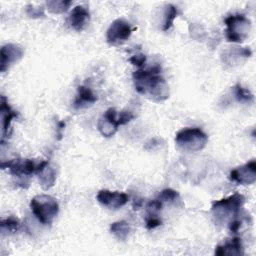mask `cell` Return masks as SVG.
I'll use <instances>...</instances> for the list:
<instances>
[{"label":"cell","mask_w":256,"mask_h":256,"mask_svg":"<svg viewBox=\"0 0 256 256\" xmlns=\"http://www.w3.org/2000/svg\"><path fill=\"white\" fill-rule=\"evenodd\" d=\"M161 68L154 66L149 69H140L133 73L135 89L148 95L154 101H163L169 97V89L165 80L160 76Z\"/></svg>","instance_id":"cell-1"},{"label":"cell","mask_w":256,"mask_h":256,"mask_svg":"<svg viewBox=\"0 0 256 256\" xmlns=\"http://www.w3.org/2000/svg\"><path fill=\"white\" fill-rule=\"evenodd\" d=\"M30 207L36 219L44 225L51 224L59 211L56 199L46 194L33 197L30 201Z\"/></svg>","instance_id":"cell-2"},{"label":"cell","mask_w":256,"mask_h":256,"mask_svg":"<svg viewBox=\"0 0 256 256\" xmlns=\"http://www.w3.org/2000/svg\"><path fill=\"white\" fill-rule=\"evenodd\" d=\"M208 141L207 134L200 128H183L176 133L175 143L183 151L197 152L202 150Z\"/></svg>","instance_id":"cell-3"},{"label":"cell","mask_w":256,"mask_h":256,"mask_svg":"<svg viewBox=\"0 0 256 256\" xmlns=\"http://www.w3.org/2000/svg\"><path fill=\"white\" fill-rule=\"evenodd\" d=\"M244 204V197L239 193H234L226 198L214 201L212 212L218 222H223L227 218L236 217Z\"/></svg>","instance_id":"cell-4"},{"label":"cell","mask_w":256,"mask_h":256,"mask_svg":"<svg viewBox=\"0 0 256 256\" xmlns=\"http://www.w3.org/2000/svg\"><path fill=\"white\" fill-rule=\"evenodd\" d=\"M226 38L230 42H242L250 30V21L242 14L230 15L225 19Z\"/></svg>","instance_id":"cell-5"},{"label":"cell","mask_w":256,"mask_h":256,"mask_svg":"<svg viewBox=\"0 0 256 256\" xmlns=\"http://www.w3.org/2000/svg\"><path fill=\"white\" fill-rule=\"evenodd\" d=\"M132 31L133 29L127 21H125L124 19H116L111 23L107 30V42L110 44L122 43L130 37Z\"/></svg>","instance_id":"cell-6"},{"label":"cell","mask_w":256,"mask_h":256,"mask_svg":"<svg viewBox=\"0 0 256 256\" xmlns=\"http://www.w3.org/2000/svg\"><path fill=\"white\" fill-rule=\"evenodd\" d=\"M229 179L241 185L253 184L256 180V162L251 160L244 165H241L233 170L229 174Z\"/></svg>","instance_id":"cell-7"},{"label":"cell","mask_w":256,"mask_h":256,"mask_svg":"<svg viewBox=\"0 0 256 256\" xmlns=\"http://www.w3.org/2000/svg\"><path fill=\"white\" fill-rule=\"evenodd\" d=\"M37 166L31 159H14L8 162H2V168H8L13 176L17 177H29L33 173H36Z\"/></svg>","instance_id":"cell-8"},{"label":"cell","mask_w":256,"mask_h":256,"mask_svg":"<svg viewBox=\"0 0 256 256\" xmlns=\"http://www.w3.org/2000/svg\"><path fill=\"white\" fill-rule=\"evenodd\" d=\"M96 198L101 205L114 210L121 208L129 200L127 194L118 191H110L107 189L100 190Z\"/></svg>","instance_id":"cell-9"},{"label":"cell","mask_w":256,"mask_h":256,"mask_svg":"<svg viewBox=\"0 0 256 256\" xmlns=\"http://www.w3.org/2000/svg\"><path fill=\"white\" fill-rule=\"evenodd\" d=\"M119 126L120 124L118 122V115L115 108L107 109L97 124L99 132L105 137L113 136Z\"/></svg>","instance_id":"cell-10"},{"label":"cell","mask_w":256,"mask_h":256,"mask_svg":"<svg viewBox=\"0 0 256 256\" xmlns=\"http://www.w3.org/2000/svg\"><path fill=\"white\" fill-rule=\"evenodd\" d=\"M23 56V49L16 44H6L0 51V71L5 72L10 65L20 60Z\"/></svg>","instance_id":"cell-11"},{"label":"cell","mask_w":256,"mask_h":256,"mask_svg":"<svg viewBox=\"0 0 256 256\" xmlns=\"http://www.w3.org/2000/svg\"><path fill=\"white\" fill-rule=\"evenodd\" d=\"M69 24L76 31H82L89 21V11L82 5L75 6L69 14Z\"/></svg>","instance_id":"cell-12"},{"label":"cell","mask_w":256,"mask_h":256,"mask_svg":"<svg viewBox=\"0 0 256 256\" xmlns=\"http://www.w3.org/2000/svg\"><path fill=\"white\" fill-rule=\"evenodd\" d=\"M36 173L39 176V182L43 189H49L54 185L56 180V173L52 167L49 166L47 161H42L37 166Z\"/></svg>","instance_id":"cell-13"},{"label":"cell","mask_w":256,"mask_h":256,"mask_svg":"<svg viewBox=\"0 0 256 256\" xmlns=\"http://www.w3.org/2000/svg\"><path fill=\"white\" fill-rule=\"evenodd\" d=\"M0 111L2 116V132L3 136H8V130L10 129V124L14 118L17 117V112L14 111L8 104L5 96H1Z\"/></svg>","instance_id":"cell-14"},{"label":"cell","mask_w":256,"mask_h":256,"mask_svg":"<svg viewBox=\"0 0 256 256\" xmlns=\"http://www.w3.org/2000/svg\"><path fill=\"white\" fill-rule=\"evenodd\" d=\"M215 254L219 256L223 255H242L243 246L241 239L238 237L232 238L230 241L225 242L223 245H218L215 248Z\"/></svg>","instance_id":"cell-15"},{"label":"cell","mask_w":256,"mask_h":256,"mask_svg":"<svg viewBox=\"0 0 256 256\" xmlns=\"http://www.w3.org/2000/svg\"><path fill=\"white\" fill-rule=\"evenodd\" d=\"M77 96L74 100L73 106L76 109L82 108V107H86L87 105L93 104L94 102H96L97 97L94 95V93L91 91L90 88L86 87V86H78L77 88Z\"/></svg>","instance_id":"cell-16"},{"label":"cell","mask_w":256,"mask_h":256,"mask_svg":"<svg viewBox=\"0 0 256 256\" xmlns=\"http://www.w3.org/2000/svg\"><path fill=\"white\" fill-rule=\"evenodd\" d=\"M110 231L112 234L115 235L116 238L125 241L130 232V226L129 223H127L126 221H118L111 224Z\"/></svg>","instance_id":"cell-17"},{"label":"cell","mask_w":256,"mask_h":256,"mask_svg":"<svg viewBox=\"0 0 256 256\" xmlns=\"http://www.w3.org/2000/svg\"><path fill=\"white\" fill-rule=\"evenodd\" d=\"M177 8L171 4H168L166 9H165V13H164V23H163V27L162 30L166 31L168 29H170V27L172 26L174 19L177 16Z\"/></svg>","instance_id":"cell-18"},{"label":"cell","mask_w":256,"mask_h":256,"mask_svg":"<svg viewBox=\"0 0 256 256\" xmlns=\"http://www.w3.org/2000/svg\"><path fill=\"white\" fill-rule=\"evenodd\" d=\"M234 94L236 99L239 102H252L253 101V95L250 93L249 90L243 88L240 84H236L234 87Z\"/></svg>","instance_id":"cell-19"},{"label":"cell","mask_w":256,"mask_h":256,"mask_svg":"<svg viewBox=\"0 0 256 256\" xmlns=\"http://www.w3.org/2000/svg\"><path fill=\"white\" fill-rule=\"evenodd\" d=\"M70 1H49L47 2V6L49 11L53 13H62L65 12L70 6Z\"/></svg>","instance_id":"cell-20"},{"label":"cell","mask_w":256,"mask_h":256,"mask_svg":"<svg viewBox=\"0 0 256 256\" xmlns=\"http://www.w3.org/2000/svg\"><path fill=\"white\" fill-rule=\"evenodd\" d=\"M19 228V221L14 217H8L1 221V229L2 231L15 232Z\"/></svg>","instance_id":"cell-21"},{"label":"cell","mask_w":256,"mask_h":256,"mask_svg":"<svg viewBox=\"0 0 256 256\" xmlns=\"http://www.w3.org/2000/svg\"><path fill=\"white\" fill-rule=\"evenodd\" d=\"M161 208H162V202L159 199L149 201L148 204L146 205V211H147L148 217H157L158 212L161 210Z\"/></svg>","instance_id":"cell-22"},{"label":"cell","mask_w":256,"mask_h":256,"mask_svg":"<svg viewBox=\"0 0 256 256\" xmlns=\"http://www.w3.org/2000/svg\"><path fill=\"white\" fill-rule=\"evenodd\" d=\"M179 197V194L177 191L173 190V189H170V188H167V189H164L161 191V193L159 194V197L158 199L162 202V201H166V202H170V201H174L176 200L177 198Z\"/></svg>","instance_id":"cell-23"},{"label":"cell","mask_w":256,"mask_h":256,"mask_svg":"<svg viewBox=\"0 0 256 256\" xmlns=\"http://www.w3.org/2000/svg\"><path fill=\"white\" fill-rule=\"evenodd\" d=\"M134 117H135V115L131 111L123 110L118 115V122L120 125H125L128 122H130L132 119H134Z\"/></svg>","instance_id":"cell-24"},{"label":"cell","mask_w":256,"mask_h":256,"mask_svg":"<svg viewBox=\"0 0 256 256\" xmlns=\"http://www.w3.org/2000/svg\"><path fill=\"white\" fill-rule=\"evenodd\" d=\"M129 61L133 64V65H136L138 67H141L145 64L146 62V56L144 54H137V55H134L132 56Z\"/></svg>","instance_id":"cell-25"},{"label":"cell","mask_w":256,"mask_h":256,"mask_svg":"<svg viewBox=\"0 0 256 256\" xmlns=\"http://www.w3.org/2000/svg\"><path fill=\"white\" fill-rule=\"evenodd\" d=\"M161 220L158 217H147L146 218V228L147 229H154L157 226L161 225Z\"/></svg>","instance_id":"cell-26"}]
</instances>
